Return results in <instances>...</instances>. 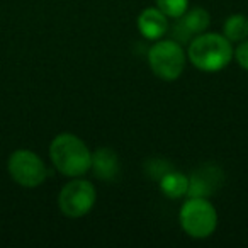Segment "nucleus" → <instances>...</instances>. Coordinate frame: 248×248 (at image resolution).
<instances>
[{
  "instance_id": "obj_1",
  "label": "nucleus",
  "mask_w": 248,
  "mask_h": 248,
  "mask_svg": "<svg viewBox=\"0 0 248 248\" xmlns=\"http://www.w3.org/2000/svg\"><path fill=\"white\" fill-rule=\"evenodd\" d=\"M187 56L190 63L202 72H219L230 65L233 58V46L226 36L201 32L190 41Z\"/></svg>"
},
{
  "instance_id": "obj_2",
  "label": "nucleus",
  "mask_w": 248,
  "mask_h": 248,
  "mask_svg": "<svg viewBox=\"0 0 248 248\" xmlns=\"http://www.w3.org/2000/svg\"><path fill=\"white\" fill-rule=\"evenodd\" d=\"M49 156L58 172L66 177H80L92 167V153L75 135L62 133L49 145Z\"/></svg>"
},
{
  "instance_id": "obj_3",
  "label": "nucleus",
  "mask_w": 248,
  "mask_h": 248,
  "mask_svg": "<svg viewBox=\"0 0 248 248\" xmlns=\"http://www.w3.org/2000/svg\"><path fill=\"white\" fill-rule=\"evenodd\" d=\"M184 231L192 238H207L217 226V213L206 197H190L179 214Z\"/></svg>"
},
{
  "instance_id": "obj_4",
  "label": "nucleus",
  "mask_w": 248,
  "mask_h": 248,
  "mask_svg": "<svg viewBox=\"0 0 248 248\" xmlns=\"http://www.w3.org/2000/svg\"><path fill=\"white\" fill-rule=\"evenodd\" d=\"M148 63L156 77L172 82L182 75L186 66V53L177 41H158L150 48Z\"/></svg>"
},
{
  "instance_id": "obj_5",
  "label": "nucleus",
  "mask_w": 248,
  "mask_h": 248,
  "mask_svg": "<svg viewBox=\"0 0 248 248\" xmlns=\"http://www.w3.org/2000/svg\"><path fill=\"white\" fill-rule=\"evenodd\" d=\"M9 173L22 187H38L48 177L46 165L31 150H17L9 158Z\"/></svg>"
},
{
  "instance_id": "obj_6",
  "label": "nucleus",
  "mask_w": 248,
  "mask_h": 248,
  "mask_svg": "<svg viewBox=\"0 0 248 248\" xmlns=\"http://www.w3.org/2000/svg\"><path fill=\"white\" fill-rule=\"evenodd\" d=\"M95 187L89 180L77 179L62 189L58 197L60 209L68 217H82L95 204Z\"/></svg>"
},
{
  "instance_id": "obj_7",
  "label": "nucleus",
  "mask_w": 248,
  "mask_h": 248,
  "mask_svg": "<svg viewBox=\"0 0 248 248\" xmlns=\"http://www.w3.org/2000/svg\"><path fill=\"white\" fill-rule=\"evenodd\" d=\"M209 12L206 9L196 7L192 11L182 14L179 17V24L175 26V38L182 39V41H187L190 36H197L201 32H204L207 28H209Z\"/></svg>"
},
{
  "instance_id": "obj_8",
  "label": "nucleus",
  "mask_w": 248,
  "mask_h": 248,
  "mask_svg": "<svg viewBox=\"0 0 248 248\" xmlns=\"http://www.w3.org/2000/svg\"><path fill=\"white\" fill-rule=\"evenodd\" d=\"M223 173L216 167H202L201 170H197L196 173H192V177L189 179V194L190 197H207L219 187Z\"/></svg>"
},
{
  "instance_id": "obj_9",
  "label": "nucleus",
  "mask_w": 248,
  "mask_h": 248,
  "mask_svg": "<svg viewBox=\"0 0 248 248\" xmlns=\"http://www.w3.org/2000/svg\"><path fill=\"white\" fill-rule=\"evenodd\" d=\"M138 29L146 39H160L169 29L167 16L158 7L145 9L138 17Z\"/></svg>"
},
{
  "instance_id": "obj_10",
  "label": "nucleus",
  "mask_w": 248,
  "mask_h": 248,
  "mask_svg": "<svg viewBox=\"0 0 248 248\" xmlns=\"http://www.w3.org/2000/svg\"><path fill=\"white\" fill-rule=\"evenodd\" d=\"M93 173L102 180H114L119 173V160L110 148H99L92 153Z\"/></svg>"
},
{
  "instance_id": "obj_11",
  "label": "nucleus",
  "mask_w": 248,
  "mask_h": 248,
  "mask_svg": "<svg viewBox=\"0 0 248 248\" xmlns=\"http://www.w3.org/2000/svg\"><path fill=\"white\" fill-rule=\"evenodd\" d=\"M160 189H162L163 196L170 197V199H179V197L186 196L189 190V177L175 172V170H169L160 177Z\"/></svg>"
},
{
  "instance_id": "obj_12",
  "label": "nucleus",
  "mask_w": 248,
  "mask_h": 248,
  "mask_svg": "<svg viewBox=\"0 0 248 248\" xmlns=\"http://www.w3.org/2000/svg\"><path fill=\"white\" fill-rule=\"evenodd\" d=\"M224 36L230 41H243L248 36V19L243 14H233L224 22Z\"/></svg>"
},
{
  "instance_id": "obj_13",
  "label": "nucleus",
  "mask_w": 248,
  "mask_h": 248,
  "mask_svg": "<svg viewBox=\"0 0 248 248\" xmlns=\"http://www.w3.org/2000/svg\"><path fill=\"white\" fill-rule=\"evenodd\" d=\"M156 5L167 17L179 19L182 14H186L187 7H189V0H156Z\"/></svg>"
},
{
  "instance_id": "obj_14",
  "label": "nucleus",
  "mask_w": 248,
  "mask_h": 248,
  "mask_svg": "<svg viewBox=\"0 0 248 248\" xmlns=\"http://www.w3.org/2000/svg\"><path fill=\"white\" fill-rule=\"evenodd\" d=\"M234 58H236L238 65L248 72V39H247V41L243 39V43H241V45H238L236 51H234Z\"/></svg>"
}]
</instances>
